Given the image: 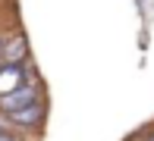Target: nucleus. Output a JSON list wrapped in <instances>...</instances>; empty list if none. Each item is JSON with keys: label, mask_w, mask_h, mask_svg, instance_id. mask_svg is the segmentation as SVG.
Segmentation results:
<instances>
[{"label": "nucleus", "mask_w": 154, "mask_h": 141, "mask_svg": "<svg viewBox=\"0 0 154 141\" xmlns=\"http://www.w3.org/2000/svg\"><path fill=\"white\" fill-rule=\"evenodd\" d=\"M35 100H41V85L29 79V82H22L19 88H13L10 94H0V113H13V110H22V107H29V104Z\"/></svg>", "instance_id": "1"}, {"label": "nucleus", "mask_w": 154, "mask_h": 141, "mask_svg": "<svg viewBox=\"0 0 154 141\" xmlns=\"http://www.w3.org/2000/svg\"><path fill=\"white\" fill-rule=\"evenodd\" d=\"M3 116L10 119L13 129H41V122H44L47 110H44V104H41V100H35V104H29V107L13 110V113H3Z\"/></svg>", "instance_id": "2"}, {"label": "nucleus", "mask_w": 154, "mask_h": 141, "mask_svg": "<svg viewBox=\"0 0 154 141\" xmlns=\"http://www.w3.org/2000/svg\"><path fill=\"white\" fill-rule=\"evenodd\" d=\"M22 82H29L25 79V63H3L0 66V94H10Z\"/></svg>", "instance_id": "3"}, {"label": "nucleus", "mask_w": 154, "mask_h": 141, "mask_svg": "<svg viewBox=\"0 0 154 141\" xmlns=\"http://www.w3.org/2000/svg\"><path fill=\"white\" fill-rule=\"evenodd\" d=\"M29 60V41L22 34H13L3 41V63H25Z\"/></svg>", "instance_id": "4"}, {"label": "nucleus", "mask_w": 154, "mask_h": 141, "mask_svg": "<svg viewBox=\"0 0 154 141\" xmlns=\"http://www.w3.org/2000/svg\"><path fill=\"white\" fill-rule=\"evenodd\" d=\"M3 41H6V38L0 34V66H3Z\"/></svg>", "instance_id": "5"}, {"label": "nucleus", "mask_w": 154, "mask_h": 141, "mask_svg": "<svg viewBox=\"0 0 154 141\" xmlns=\"http://www.w3.org/2000/svg\"><path fill=\"white\" fill-rule=\"evenodd\" d=\"M145 141H154V135H145Z\"/></svg>", "instance_id": "6"}]
</instances>
